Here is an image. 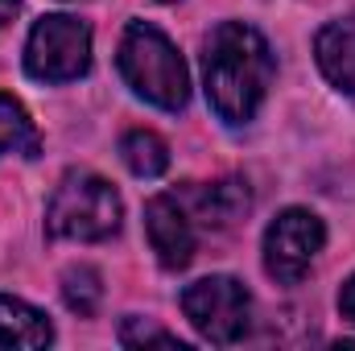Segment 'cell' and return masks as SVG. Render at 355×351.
Masks as SVG:
<instances>
[{
	"instance_id": "6da1fadb",
	"label": "cell",
	"mask_w": 355,
	"mask_h": 351,
	"mask_svg": "<svg viewBox=\"0 0 355 351\" xmlns=\"http://www.w3.org/2000/svg\"><path fill=\"white\" fill-rule=\"evenodd\" d=\"M277 75V58L272 46L265 42L261 29L244 25V21H223L207 33L202 42V83L207 99L215 108V116L232 128L248 124Z\"/></svg>"
},
{
	"instance_id": "7a4b0ae2",
	"label": "cell",
	"mask_w": 355,
	"mask_h": 351,
	"mask_svg": "<svg viewBox=\"0 0 355 351\" xmlns=\"http://www.w3.org/2000/svg\"><path fill=\"white\" fill-rule=\"evenodd\" d=\"M120 79L141 95L145 103L162 108V112H182L190 99V75L186 62L178 54V46L149 21H128L124 37H120V54H116Z\"/></svg>"
},
{
	"instance_id": "3957f363",
	"label": "cell",
	"mask_w": 355,
	"mask_h": 351,
	"mask_svg": "<svg viewBox=\"0 0 355 351\" xmlns=\"http://www.w3.org/2000/svg\"><path fill=\"white\" fill-rule=\"evenodd\" d=\"M120 219H124V203H120L116 186L87 170L67 174L46 203V232L54 240L99 244L120 232Z\"/></svg>"
},
{
	"instance_id": "277c9868",
	"label": "cell",
	"mask_w": 355,
	"mask_h": 351,
	"mask_svg": "<svg viewBox=\"0 0 355 351\" xmlns=\"http://www.w3.org/2000/svg\"><path fill=\"white\" fill-rule=\"evenodd\" d=\"M91 71V29L71 12H50L29 29L25 75L37 83H75Z\"/></svg>"
},
{
	"instance_id": "5b68a950",
	"label": "cell",
	"mask_w": 355,
	"mask_h": 351,
	"mask_svg": "<svg viewBox=\"0 0 355 351\" xmlns=\"http://www.w3.org/2000/svg\"><path fill=\"white\" fill-rule=\"evenodd\" d=\"M182 314L190 318V327L207 343L232 348V343H240L248 335L252 298H248L244 281H236L227 273H215V277H202V281L182 289Z\"/></svg>"
},
{
	"instance_id": "8992f818",
	"label": "cell",
	"mask_w": 355,
	"mask_h": 351,
	"mask_svg": "<svg viewBox=\"0 0 355 351\" xmlns=\"http://www.w3.org/2000/svg\"><path fill=\"white\" fill-rule=\"evenodd\" d=\"M327 244V228L314 211L289 207L265 228V273L277 285H297Z\"/></svg>"
},
{
	"instance_id": "52a82bcc",
	"label": "cell",
	"mask_w": 355,
	"mask_h": 351,
	"mask_svg": "<svg viewBox=\"0 0 355 351\" xmlns=\"http://www.w3.org/2000/svg\"><path fill=\"white\" fill-rule=\"evenodd\" d=\"M145 232H149V248L157 252L162 268H186L194 261L198 248V228L190 219V211L182 207L174 194H153L145 203Z\"/></svg>"
},
{
	"instance_id": "ba28073f",
	"label": "cell",
	"mask_w": 355,
	"mask_h": 351,
	"mask_svg": "<svg viewBox=\"0 0 355 351\" xmlns=\"http://www.w3.org/2000/svg\"><path fill=\"white\" fill-rule=\"evenodd\" d=\"M178 198L190 211L194 228H207V232L232 228L252 207V194H248L244 178H223V182H211V186H186V190H178Z\"/></svg>"
},
{
	"instance_id": "9c48e42d",
	"label": "cell",
	"mask_w": 355,
	"mask_h": 351,
	"mask_svg": "<svg viewBox=\"0 0 355 351\" xmlns=\"http://www.w3.org/2000/svg\"><path fill=\"white\" fill-rule=\"evenodd\" d=\"M314 58H318V71L327 75V83L339 95L355 99V17L331 21L318 29Z\"/></svg>"
},
{
	"instance_id": "30bf717a",
	"label": "cell",
	"mask_w": 355,
	"mask_h": 351,
	"mask_svg": "<svg viewBox=\"0 0 355 351\" xmlns=\"http://www.w3.org/2000/svg\"><path fill=\"white\" fill-rule=\"evenodd\" d=\"M50 339H54V327H50V318L37 306L0 293V348H29L33 351V348H46Z\"/></svg>"
},
{
	"instance_id": "8fae6325",
	"label": "cell",
	"mask_w": 355,
	"mask_h": 351,
	"mask_svg": "<svg viewBox=\"0 0 355 351\" xmlns=\"http://www.w3.org/2000/svg\"><path fill=\"white\" fill-rule=\"evenodd\" d=\"M4 153L37 157V153H42V137H37V124L29 120L25 103L0 91V157H4Z\"/></svg>"
},
{
	"instance_id": "7c38bea8",
	"label": "cell",
	"mask_w": 355,
	"mask_h": 351,
	"mask_svg": "<svg viewBox=\"0 0 355 351\" xmlns=\"http://www.w3.org/2000/svg\"><path fill=\"white\" fill-rule=\"evenodd\" d=\"M120 157H124V166H128L137 178H162L166 170H170V145H166L157 132H149V128L124 132Z\"/></svg>"
},
{
	"instance_id": "4fadbf2b",
	"label": "cell",
	"mask_w": 355,
	"mask_h": 351,
	"mask_svg": "<svg viewBox=\"0 0 355 351\" xmlns=\"http://www.w3.org/2000/svg\"><path fill=\"white\" fill-rule=\"evenodd\" d=\"M62 302H67V310H71V314L91 318V314L99 310V302H103L99 273H95V268H87V264L67 268V273H62Z\"/></svg>"
},
{
	"instance_id": "5bb4252c",
	"label": "cell",
	"mask_w": 355,
	"mask_h": 351,
	"mask_svg": "<svg viewBox=\"0 0 355 351\" xmlns=\"http://www.w3.org/2000/svg\"><path fill=\"white\" fill-rule=\"evenodd\" d=\"M120 343H124V348H137V343H170V348H182L174 331L153 327V323H145V318H124V327H120Z\"/></svg>"
},
{
	"instance_id": "9a60e30c",
	"label": "cell",
	"mask_w": 355,
	"mask_h": 351,
	"mask_svg": "<svg viewBox=\"0 0 355 351\" xmlns=\"http://www.w3.org/2000/svg\"><path fill=\"white\" fill-rule=\"evenodd\" d=\"M339 314L355 327V273L343 281V289H339Z\"/></svg>"
},
{
	"instance_id": "2e32d148",
	"label": "cell",
	"mask_w": 355,
	"mask_h": 351,
	"mask_svg": "<svg viewBox=\"0 0 355 351\" xmlns=\"http://www.w3.org/2000/svg\"><path fill=\"white\" fill-rule=\"evenodd\" d=\"M21 17V0H0V29Z\"/></svg>"
},
{
	"instance_id": "e0dca14e",
	"label": "cell",
	"mask_w": 355,
	"mask_h": 351,
	"mask_svg": "<svg viewBox=\"0 0 355 351\" xmlns=\"http://www.w3.org/2000/svg\"><path fill=\"white\" fill-rule=\"evenodd\" d=\"M162 4H174V0H162Z\"/></svg>"
}]
</instances>
